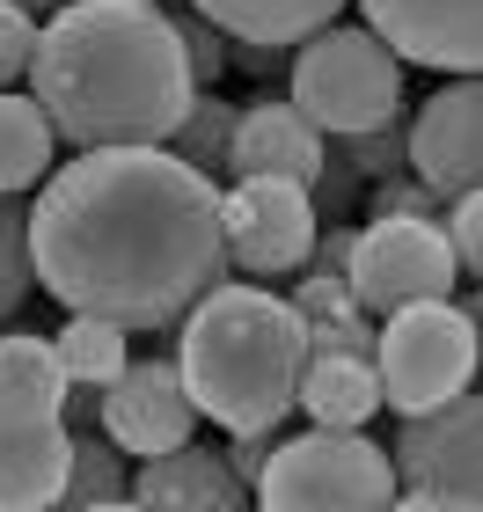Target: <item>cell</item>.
I'll return each mask as SVG.
<instances>
[{
    "instance_id": "cell-27",
    "label": "cell",
    "mask_w": 483,
    "mask_h": 512,
    "mask_svg": "<svg viewBox=\"0 0 483 512\" xmlns=\"http://www.w3.org/2000/svg\"><path fill=\"white\" fill-rule=\"evenodd\" d=\"M30 44H37V22L0 0V88L22 81V66H30Z\"/></svg>"
},
{
    "instance_id": "cell-29",
    "label": "cell",
    "mask_w": 483,
    "mask_h": 512,
    "mask_svg": "<svg viewBox=\"0 0 483 512\" xmlns=\"http://www.w3.org/2000/svg\"><path fill=\"white\" fill-rule=\"evenodd\" d=\"M388 512H483V505H469V498H418V491H396V505Z\"/></svg>"
},
{
    "instance_id": "cell-17",
    "label": "cell",
    "mask_w": 483,
    "mask_h": 512,
    "mask_svg": "<svg viewBox=\"0 0 483 512\" xmlns=\"http://www.w3.org/2000/svg\"><path fill=\"white\" fill-rule=\"evenodd\" d=\"M198 8L227 44H249V52H293L301 37H315L322 22L344 15V0H183Z\"/></svg>"
},
{
    "instance_id": "cell-23",
    "label": "cell",
    "mask_w": 483,
    "mask_h": 512,
    "mask_svg": "<svg viewBox=\"0 0 483 512\" xmlns=\"http://www.w3.org/2000/svg\"><path fill=\"white\" fill-rule=\"evenodd\" d=\"M161 15H169V30H176V52H183V74H191V88H213L220 66H227V37H220L198 8H161Z\"/></svg>"
},
{
    "instance_id": "cell-12",
    "label": "cell",
    "mask_w": 483,
    "mask_h": 512,
    "mask_svg": "<svg viewBox=\"0 0 483 512\" xmlns=\"http://www.w3.org/2000/svg\"><path fill=\"white\" fill-rule=\"evenodd\" d=\"M359 22L403 66H432L454 81L483 66V0H359Z\"/></svg>"
},
{
    "instance_id": "cell-8",
    "label": "cell",
    "mask_w": 483,
    "mask_h": 512,
    "mask_svg": "<svg viewBox=\"0 0 483 512\" xmlns=\"http://www.w3.org/2000/svg\"><path fill=\"white\" fill-rule=\"evenodd\" d=\"M322 235V213L301 183H271V176H235L220 191V249H227V271L257 278H301L308 271V249Z\"/></svg>"
},
{
    "instance_id": "cell-5",
    "label": "cell",
    "mask_w": 483,
    "mask_h": 512,
    "mask_svg": "<svg viewBox=\"0 0 483 512\" xmlns=\"http://www.w3.org/2000/svg\"><path fill=\"white\" fill-rule=\"evenodd\" d=\"M476 300H410V308L381 315L374 330V381L381 410L425 417L476 388Z\"/></svg>"
},
{
    "instance_id": "cell-21",
    "label": "cell",
    "mask_w": 483,
    "mask_h": 512,
    "mask_svg": "<svg viewBox=\"0 0 483 512\" xmlns=\"http://www.w3.org/2000/svg\"><path fill=\"white\" fill-rule=\"evenodd\" d=\"M125 454L110 447L103 432H74V454H66V483H59V498L44 505V512H88V505H110V498H125Z\"/></svg>"
},
{
    "instance_id": "cell-11",
    "label": "cell",
    "mask_w": 483,
    "mask_h": 512,
    "mask_svg": "<svg viewBox=\"0 0 483 512\" xmlns=\"http://www.w3.org/2000/svg\"><path fill=\"white\" fill-rule=\"evenodd\" d=\"M403 169L418 176L425 191H440V198L476 191V176H483V88H476V74L432 88V96L410 110Z\"/></svg>"
},
{
    "instance_id": "cell-30",
    "label": "cell",
    "mask_w": 483,
    "mask_h": 512,
    "mask_svg": "<svg viewBox=\"0 0 483 512\" xmlns=\"http://www.w3.org/2000/svg\"><path fill=\"white\" fill-rule=\"evenodd\" d=\"M8 8H22V15H52V8H66V0H8Z\"/></svg>"
},
{
    "instance_id": "cell-1",
    "label": "cell",
    "mask_w": 483,
    "mask_h": 512,
    "mask_svg": "<svg viewBox=\"0 0 483 512\" xmlns=\"http://www.w3.org/2000/svg\"><path fill=\"white\" fill-rule=\"evenodd\" d=\"M37 286L66 315L118 330H176L227 278L220 183L161 147H88L52 161L30 205Z\"/></svg>"
},
{
    "instance_id": "cell-14",
    "label": "cell",
    "mask_w": 483,
    "mask_h": 512,
    "mask_svg": "<svg viewBox=\"0 0 483 512\" xmlns=\"http://www.w3.org/2000/svg\"><path fill=\"white\" fill-rule=\"evenodd\" d=\"M125 498L140 512H249V483L227 469L220 447L183 439L176 454L140 461V476L125 483Z\"/></svg>"
},
{
    "instance_id": "cell-25",
    "label": "cell",
    "mask_w": 483,
    "mask_h": 512,
    "mask_svg": "<svg viewBox=\"0 0 483 512\" xmlns=\"http://www.w3.org/2000/svg\"><path fill=\"white\" fill-rule=\"evenodd\" d=\"M344 169L366 176V183L396 176V169H403V118H388V125H374V132L344 139Z\"/></svg>"
},
{
    "instance_id": "cell-19",
    "label": "cell",
    "mask_w": 483,
    "mask_h": 512,
    "mask_svg": "<svg viewBox=\"0 0 483 512\" xmlns=\"http://www.w3.org/2000/svg\"><path fill=\"white\" fill-rule=\"evenodd\" d=\"M52 359L74 388H110L132 359V330H118V322H103V315H66L59 337H52Z\"/></svg>"
},
{
    "instance_id": "cell-13",
    "label": "cell",
    "mask_w": 483,
    "mask_h": 512,
    "mask_svg": "<svg viewBox=\"0 0 483 512\" xmlns=\"http://www.w3.org/2000/svg\"><path fill=\"white\" fill-rule=\"evenodd\" d=\"M322 161H330V139H322L286 96H257L249 110H235V132H227V176H271V183H301V191H315Z\"/></svg>"
},
{
    "instance_id": "cell-20",
    "label": "cell",
    "mask_w": 483,
    "mask_h": 512,
    "mask_svg": "<svg viewBox=\"0 0 483 512\" xmlns=\"http://www.w3.org/2000/svg\"><path fill=\"white\" fill-rule=\"evenodd\" d=\"M227 132H235V103H220L213 88H198L191 103H183V118L169 125V139H161V154H176L183 169L198 176H227Z\"/></svg>"
},
{
    "instance_id": "cell-7",
    "label": "cell",
    "mask_w": 483,
    "mask_h": 512,
    "mask_svg": "<svg viewBox=\"0 0 483 512\" xmlns=\"http://www.w3.org/2000/svg\"><path fill=\"white\" fill-rule=\"evenodd\" d=\"M454 256L440 220H396L374 213L366 227H352V256H344V286L366 315H396L410 300H454Z\"/></svg>"
},
{
    "instance_id": "cell-10",
    "label": "cell",
    "mask_w": 483,
    "mask_h": 512,
    "mask_svg": "<svg viewBox=\"0 0 483 512\" xmlns=\"http://www.w3.org/2000/svg\"><path fill=\"white\" fill-rule=\"evenodd\" d=\"M96 432L125 461H154L198 439V410L176 381V359H125V374L96 388Z\"/></svg>"
},
{
    "instance_id": "cell-24",
    "label": "cell",
    "mask_w": 483,
    "mask_h": 512,
    "mask_svg": "<svg viewBox=\"0 0 483 512\" xmlns=\"http://www.w3.org/2000/svg\"><path fill=\"white\" fill-rule=\"evenodd\" d=\"M440 235H447V256H454V271L476 278L483 271V198L462 191V198H447V213H440Z\"/></svg>"
},
{
    "instance_id": "cell-9",
    "label": "cell",
    "mask_w": 483,
    "mask_h": 512,
    "mask_svg": "<svg viewBox=\"0 0 483 512\" xmlns=\"http://www.w3.org/2000/svg\"><path fill=\"white\" fill-rule=\"evenodd\" d=\"M388 469H396V491L483 505V403H476V388L425 410V417H396Z\"/></svg>"
},
{
    "instance_id": "cell-4",
    "label": "cell",
    "mask_w": 483,
    "mask_h": 512,
    "mask_svg": "<svg viewBox=\"0 0 483 512\" xmlns=\"http://www.w3.org/2000/svg\"><path fill=\"white\" fill-rule=\"evenodd\" d=\"M286 103L322 139H359L388 118H403V59L366 30V22H322L293 44Z\"/></svg>"
},
{
    "instance_id": "cell-18",
    "label": "cell",
    "mask_w": 483,
    "mask_h": 512,
    "mask_svg": "<svg viewBox=\"0 0 483 512\" xmlns=\"http://www.w3.org/2000/svg\"><path fill=\"white\" fill-rule=\"evenodd\" d=\"M59 161V139L22 88H0V198H30Z\"/></svg>"
},
{
    "instance_id": "cell-26",
    "label": "cell",
    "mask_w": 483,
    "mask_h": 512,
    "mask_svg": "<svg viewBox=\"0 0 483 512\" xmlns=\"http://www.w3.org/2000/svg\"><path fill=\"white\" fill-rule=\"evenodd\" d=\"M374 213H396V220H440L447 198L425 191L418 176H381V183H374Z\"/></svg>"
},
{
    "instance_id": "cell-15",
    "label": "cell",
    "mask_w": 483,
    "mask_h": 512,
    "mask_svg": "<svg viewBox=\"0 0 483 512\" xmlns=\"http://www.w3.org/2000/svg\"><path fill=\"white\" fill-rule=\"evenodd\" d=\"M74 432L44 410H0V512H44L66 483Z\"/></svg>"
},
{
    "instance_id": "cell-28",
    "label": "cell",
    "mask_w": 483,
    "mask_h": 512,
    "mask_svg": "<svg viewBox=\"0 0 483 512\" xmlns=\"http://www.w3.org/2000/svg\"><path fill=\"white\" fill-rule=\"evenodd\" d=\"M271 447H279V432H235V447H227V469H235L242 483H257V469L271 461Z\"/></svg>"
},
{
    "instance_id": "cell-31",
    "label": "cell",
    "mask_w": 483,
    "mask_h": 512,
    "mask_svg": "<svg viewBox=\"0 0 483 512\" xmlns=\"http://www.w3.org/2000/svg\"><path fill=\"white\" fill-rule=\"evenodd\" d=\"M88 512H140V505H132V498H110V505H88Z\"/></svg>"
},
{
    "instance_id": "cell-6",
    "label": "cell",
    "mask_w": 483,
    "mask_h": 512,
    "mask_svg": "<svg viewBox=\"0 0 483 512\" xmlns=\"http://www.w3.org/2000/svg\"><path fill=\"white\" fill-rule=\"evenodd\" d=\"M396 469L366 432H293L249 483V512H388Z\"/></svg>"
},
{
    "instance_id": "cell-22",
    "label": "cell",
    "mask_w": 483,
    "mask_h": 512,
    "mask_svg": "<svg viewBox=\"0 0 483 512\" xmlns=\"http://www.w3.org/2000/svg\"><path fill=\"white\" fill-rule=\"evenodd\" d=\"M37 264H30V198H0V330L30 308Z\"/></svg>"
},
{
    "instance_id": "cell-2",
    "label": "cell",
    "mask_w": 483,
    "mask_h": 512,
    "mask_svg": "<svg viewBox=\"0 0 483 512\" xmlns=\"http://www.w3.org/2000/svg\"><path fill=\"white\" fill-rule=\"evenodd\" d=\"M30 103L44 110L59 147H161L183 103L198 96L183 74L176 30L161 0H66L37 22L30 44Z\"/></svg>"
},
{
    "instance_id": "cell-16",
    "label": "cell",
    "mask_w": 483,
    "mask_h": 512,
    "mask_svg": "<svg viewBox=\"0 0 483 512\" xmlns=\"http://www.w3.org/2000/svg\"><path fill=\"white\" fill-rule=\"evenodd\" d=\"M293 410H308L315 432H366L381 417L374 359H359V352H308L301 388H293Z\"/></svg>"
},
{
    "instance_id": "cell-3",
    "label": "cell",
    "mask_w": 483,
    "mask_h": 512,
    "mask_svg": "<svg viewBox=\"0 0 483 512\" xmlns=\"http://www.w3.org/2000/svg\"><path fill=\"white\" fill-rule=\"evenodd\" d=\"M308 366V330L286 293L257 278H220L176 322V381L220 432H279Z\"/></svg>"
}]
</instances>
